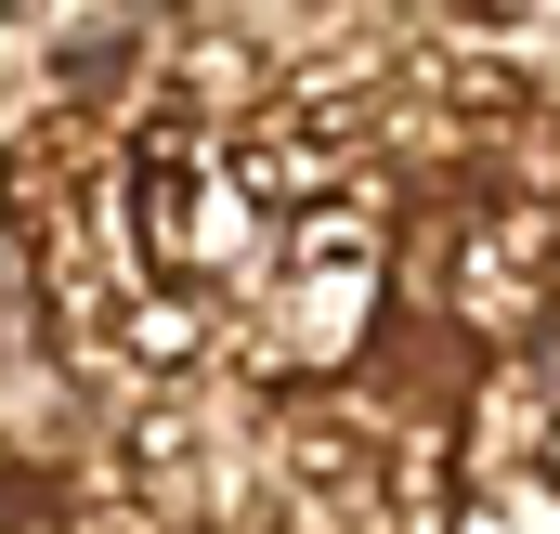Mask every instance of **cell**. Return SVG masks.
<instances>
[{"mask_svg": "<svg viewBox=\"0 0 560 534\" xmlns=\"http://www.w3.org/2000/svg\"><path fill=\"white\" fill-rule=\"evenodd\" d=\"M469 13H495V0H469Z\"/></svg>", "mask_w": 560, "mask_h": 534, "instance_id": "7a4b0ae2", "label": "cell"}, {"mask_svg": "<svg viewBox=\"0 0 560 534\" xmlns=\"http://www.w3.org/2000/svg\"><path fill=\"white\" fill-rule=\"evenodd\" d=\"M535 365H548V392H560V326H548V352H535Z\"/></svg>", "mask_w": 560, "mask_h": 534, "instance_id": "6da1fadb", "label": "cell"}]
</instances>
